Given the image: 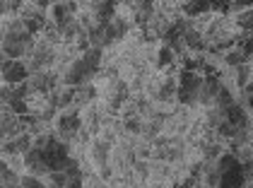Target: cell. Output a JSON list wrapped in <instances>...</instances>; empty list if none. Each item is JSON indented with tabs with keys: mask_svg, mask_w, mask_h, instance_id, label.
<instances>
[{
	"mask_svg": "<svg viewBox=\"0 0 253 188\" xmlns=\"http://www.w3.org/2000/svg\"><path fill=\"white\" fill-rule=\"evenodd\" d=\"M27 73L29 70H27L22 58H10V60L0 63V77L5 85H20V82H24V77H29Z\"/></svg>",
	"mask_w": 253,
	"mask_h": 188,
	"instance_id": "obj_1",
	"label": "cell"
}]
</instances>
